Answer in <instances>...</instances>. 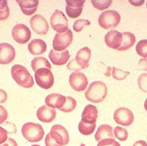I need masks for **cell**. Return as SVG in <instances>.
Masks as SVG:
<instances>
[{"label": "cell", "instance_id": "20", "mask_svg": "<svg viewBox=\"0 0 147 146\" xmlns=\"http://www.w3.org/2000/svg\"><path fill=\"white\" fill-rule=\"evenodd\" d=\"M91 57V51L88 47H84L80 49L76 55L75 60L82 69H85L89 66V62Z\"/></svg>", "mask_w": 147, "mask_h": 146}, {"label": "cell", "instance_id": "30", "mask_svg": "<svg viewBox=\"0 0 147 146\" xmlns=\"http://www.w3.org/2000/svg\"><path fill=\"white\" fill-rule=\"evenodd\" d=\"M112 1L109 0H92L91 3L95 8L99 10H104L108 8L111 4Z\"/></svg>", "mask_w": 147, "mask_h": 146}, {"label": "cell", "instance_id": "17", "mask_svg": "<svg viewBox=\"0 0 147 146\" xmlns=\"http://www.w3.org/2000/svg\"><path fill=\"white\" fill-rule=\"evenodd\" d=\"M66 101V97L59 93H52L46 97V105L52 109H60Z\"/></svg>", "mask_w": 147, "mask_h": 146}, {"label": "cell", "instance_id": "11", "mask_svg": "<svg viewBox=\"0 0 147 146\" xmlns=\"http://www.w3.org/2000/svg\"><path fill=\"white\" fill-rule=\"evenodd\" d=\"M69 84L72 89L77 92H82L87 87L88 81L85 74L80 71H74L69 77Z\"/></svg>", "mask_w": 147, "mask_h": 146}, {"label": "cell", "instance_id": "37", "mask_svg": "<svg viewBox=\"0 0 147 146\" xmlns=\"http://www.w3.org/2000/svg\"><path fill=\"white\" fill-rule=\"evenodd\" d=\"M67 68L70 71H80V70H82V68L79 66L78 64L77 63L75 59H73L68 63Z\"/></svg>", "mask_w": 147, "mask_h": 146}, {"label": "cell", "instance_id": "38", "mask_svg": "<svg viewBox=\"0 0 147 146\" xmlns=\"http://www.w3.org/2000/svg\"><path fill=\"white\" fill-rule=\"evenodd\" d=\"M7 116H8V113L3 106L0 105V124H3L7 120Z\"/></svg>", "mask_w": 147, "mask_h": 146}, {"label": "cell", "instance_id": "47", "mask_svg": "<svg viewBox=\"0 0 147 146\" xmlns=\"http://www.w3.org/2000/svg\"><path fill=\"white\" fill-rule=\"evenodd\" d=\"M32 146H40V145H32Z\"/></svg>", "mask_w": 147, "mask_h": 146}, {"label": "cell", "instance_id": "27", "mask_svg": "<svg viewBox=\"0 0 147 146\" xmlns=\"http://www.w3.org/2000/svg\"><path fill=\"white\" fill-rule=\"evenodd\" d=\"M66 97V101L65 104L63 105V107L59 109V110L63 112H71L73 111L77 106V101L74 98L71 96H65Z\"/></svg>", "mask_w": 147, "mask_h": 146}, {"label": "cell", "instance_id": "13", "mask_svg": "<svg viewBox=\"0 0 147 146\" xmlns=\"http://www.w3.org/2000/svg\"><path fill=\"white\" fill-rule=\"evenodd\" d=\"M16 51L13 46L7 43H0V64L7 65L15 59Z\"/></svg>", "mask_w": 147, "mask_h": 146}, {"label": "cell", "instance_id": "3", "mask_svg": "<svg viewBox=\"0 0 147 146\" xmlns=\"http://www.w3.org/2000/svg\"><path fill=\"white\" fill-rule=\"evenodd\" d=\"M22 133L24 137L30 143H38L41 141L44 136V130L41 125L32 122L23 125Z\"/></svg>", "mask_w": 147, "mask_h": 146}, {"label": "cell", "instance_id": "5", "mask_svg": "<svg viewBox=\"0 0 147 146\" xmlns=\"http://www.w3.org/2000/svg\"><path fill=\"white\" fill-rule=\"evenodd\" d=\"M73 40V33L68 29L63 33H57L54 38L52 46L56 52H63L70 46Z\"/></svg>", "mask_w": 147, "mask_h": 146}, {"label": "cell", "instance_id": "43", "mask_svg": "<svg viewBox=\"0 0 147 146\" xmlns=\"http://www.w3.org/2000/svg\"><path fill=\"white\" fill-rule=\"evenodd\" d=\"M0 146H18V144H17L15 139H13V138H9V139H7V143L3 145H1Z\"/></svg>", "mask_w": 147, "mask_h": 146}, {"label": "cell", "instance_id": "6", "mask_svg": "<svg viewBox=\"0 0 147 146\" xmlns=\"http://www.w3.org/2000/svg\"><path fill=\"white\" fill-rule=\"evenodd\" d=\"M35 79L36 83L43 89L48 90L54 85L53 73L51 70L47 68H40L35 72Z\"/></svg>", "mask_w": 147, "mask_h": 146}, {"label": "cell", "instance_id": "42", "mask_svg": "<svg viewBox=\"0 0 147 146\" xmlns=\"http://www.w3.org/2000/svg\"><path fill=\"white\" fill-rule=\"evenodd\" d=\"M7 99V94L5 90L0 89V104L5 103Z\"/></svg>", "mask_w": 147, "mask_h": 146}, {"label": "cell", "instance_id": "35", "mask_svg": "<svg viewBox=\"0 0 147 146\" xmlns=\"http://www.w3.org/2000/svg\"><path fill=\"white\" fill-rule=\"evenodd\" d=\"M97 146H121L114 139H104L99 142Z\"/></svg>", "mask_w": 147, "mask_h": 146}, {"label": "cell", "instance_id": "29", "mask_svg": "<svg viewBox=\"0 0 147 146\" xmlns=\"http://www.w3.org/2000/svg\"><path fill=\"white\" fill-rule=\"evenodd\" d=\"M113 135L116 139L120 141H126L128 138V131L121 126H116L113 130Z\"/></svg>", "mask_w": 147, "mask_h": 146}, {"label": "cell", "instance_id": "25", "mask_svg": "<svg viewBox=\"0 0 147 146\" xmlns=\"http://www.w3.org/2000/svg\"><path fill=\"white\" fill-rule=\"evenodd\" d=\"M31 67L33 71H36L40 68H47L52 69V65L47 58L43 57H35L31 62Z\"/></svg>", "mask_w": 147, "mask_h": 146}, {"label": "cell", "instance_id": "33", "mask_svg": "<svg viewBox=\"0 0 147 146\" xmlns=\"http://www.w3.org/2000/svg\"><path fill=\"white\" fill-rule=\"evenodd\" d=\"M138 85L140 90L147 93V73L140 74L138 79Z\"/></svg>", "mask_w": 147, "mask_h": 146}, {"label": "cell", "instance_id": "23", "mask_svg": "<svg viewBox=\"0 0 147 146\" xmlns=\"http://www.w3.org/2000/svg\"><path fill=\"white\" fill-rule=\"evenodd\" d=\"M47 43L41 39H34L28 45L29 52L33 55L42 54L47 51Z\"/></svg>", "mask_w": 147, "mask_h": 146}, {"label": "cell", "instance_id": "34", "mask_svg": "<svg viewBox=\"0 0 147 146\" xmlns=\"http://www.w3.org/2000/svg\"><path fill=\"white\" fill-rule=\"evenodd\" d=\"M90 24V21L85 20V19H79L74 23L73 29L77 32H80L82 31L85 26H88Z\"/></svg>", "mask_w": 147, "mask_h": 146}, {"label": "cell", "instance_id": "15", "mask_svg": "<svg viewBox=\"0 0 147 146\" xmlns=\"http://www.w3.org/2000/svg\"><path fill=\"white\" fill-rule=\"evenodd\" d=\"M105 41L108 47L113 49H118L123 41V35L117 30H110L105 35Z\"/></svg>", "mask_w": 147, "mask_h": 146}, {"label": "cell", "instance_id": "2", "mask_svg": "<svg viewBox=\"0 0 147 146\" xmlns=\"http://www.w3.org/2000/svg\"><path fill=\"white\" fill-rule=\"evenodd\" d=\"M11 76L19 86L24 88H31L34 85L32 76L23 65H15L11 68Z\"/></svg>", "mask_w": 147, "mask_h": 146}, {"label": "cell", "instance_id": "9", "mask_svg": "<svg viewBox=\"0 0 147 146\" xmlns=\"http://www.w3.org/2000/svg\"><path fill=\"white\" fill-rule=\"evenodd\" d=\"M49 133L52 139L60 146L66 145L69 143V132L66 129L61 125H54Z\"/></svg>", "mask_w": 147, "mask_h": 146}, {"label": "cell", "instance_id": "39", "mask_svg": "<svg viewBox=\"0 0 147 146\" xmlns=\"http://www.w3.org/2000/svg\"><path fill=\"white\" fill-rule=\"evenodd\" d=\"M45 145L46 146H60L52 139L50 135V133H49L48 135H47V136H46Z\"/></svg>", "mask_w": 147, "mask_h": 146}, {"label": "cell", "instance_id": "10", "mask_svg": "<svg viewBox=\"0 0 147 146\" xmlns=\"http://www.w3.org/2000/svg\"><path fill=\"white\" fill-rule=\"evenodd\" d=\"M113 118L115 123L124 126H130L134 122L133 113L126 107H121L115 110Z\"/></svg>", "mask_w": 147, "mask_h": 146}, {"label": "cell", "instance_id": "16", "mask_svg": "<svg viewBox=\"0 0 147 146\" xmlns=\"http://www.w3.org/2000/svg\"><path fill=\"white\" fill-rule=\"evenodd\" d=\"M36 115L40 121L43 123H51L55 119L57 113L54 109L44 105L38 108Z\"/></svg>", "mask_w": 147, "mask_h": 146}, {"label": "cell", "instance_id": "7", "mask_svg": "<svg viewBox=\"0 0 147 146\" xmlns=\"http://www.w3.org/2000/svg\"><path fill=\"white\" fill-rule=\"evenodd\" d=\"M51 27L58 33H63L69 29V21L62 11L57 10L50 18Z\"/></svg>", "mask_w": 147, "mask_h": 146}, {"label": "cell", "instance_id": "46", "mask_svg": "<svg viewBox=\"0 0 147 146\" xmlns=\"http://www.w3.org/2000/svg\"><path fill=\"white\" fill-rule=\"evenodd\" d=\"M144 108H145L146 111L147 112V98L146 99L145 102H144Z\"/></svg>", "mask_w": 147, "mask_h": 146}, {"label": "cell", "instance_id": "28", "mask_svg": "<svg viewBox=\"0 0 147 146\" xmlns=\"http://www.w3.org/2000/svg\"><path fill=\"white\" fill-rule=\"evenodd\" d=\"M10 15V8L7 5V1L0 0V21L7 19Z\"/></svg>", "mask_w": 147, "mask_h": 146}, {"label": "cell", "instance_id": "41", "mask_svg": "<svg viewBox=\"0 0 147 146\" xmlns=\"http://www.w3.org/2000/svg\"><path fill=\"white\" fill-rule=\"evenodd\" d=\"M138 68L141 71H147V58H143L139 61Z\"/></svg>", "mask_w": 147, "mask_h": 146}, {"label": "cell", "instance_id": "32", "mask_svg": "<svg viewBox=\"0 0 147 146\" xmlns=\"http://www.w3.org/2000/svg\"><path fill=\"white\" fill-rule=\"evenodd\" d=\"M129 75V71H124L119 69V68H115V67H113L112 68V76L115 79L121 81V80L125 79Z\"/></svg>", "mask_w": 147, "mask_h": 146}, {"label": "cell", "instance_id": "24", "mask_svg": "<svg viewBox=\"0 0 147 146\" xmlns=\"http://www.w3.org/2000/svg\"><path fill=\"white\" fill-rule=\"evenodd\" d=\"M122 35H123V41H122L121 45L117 49L121 52L130 48L136 41V36L129 32H124L122 33Z\"/></svg>", "mask_w": 147, "mask_h": 146}, {"label": "cell", "instance_id": "40", "mask_svg": "<svg viewBox=\"0 0 147 146\" xmlns=\"http://www.w3.org/2000/svg\"><path fill=\"white\" fill-rule=\"evenodd\" d=\"M7 132L4 128L0 126V145L7 140Z\"/></svg>", "mask_w": 147, "mask_h": 146}, {"label": "cell", "instance_id": "26", "mask_svg": "<svg viewBox=\"0 0 147 146\" xmlns=\"http://www.w3.org/2000/svg\"><path fill=\"white\" fill-rule=\"evenodd\" d=\"M96 123H94V124H88V123H84L82 120H81L80 122L79 123L78 129L82 135H90L94 133V130L96 129Z\"/></svg>", "mask_w": 147, "mask_h": 146}, {"label": "cell", "instance_id": "44", "mask_svg": "<svg viewBox=\"0 0 147 146\" xmlns=\"http://www.w3.org/2000/svg\"><path fill=\"white\" fill-rule=\"evenodd\" d=\"M132 146H147V143L144 140H138L134 143Z\"/></svg>", "mask_w": 147, "mask_h": 146}, {"label": "cell", "instance_id": "14", "mask_svg": "<svg viewBox=\"0 0 147 146\" xmlns=\"http://www.w3.org/2000/svg\"><path fill=\"white\" fill-rule=\"evenodd\" d=\"M65 3V11L68 16L71 18H76L82 14L85 3L84 0H66Z\"/></svg>", "mask_w": 147, "mask_h": 146}, {"label": "cell", "instance_id": "21", "mask_svg": "<svg viewBox=\"0 0 147 146\" xmlns=\"http://www.w3.org/2000/svg\"><path fill=\"white\" fill-rule=\"evenodd\" d=\"M22 13L26 15H32L37 11L39 2L38 0L17 1Z\"/></svg>", "mask_w": 147, "mask_h": 146}, {"label": "cell", "instance_id": "31", "mask_svg": "<svg viewBox=\"0 0 147 146\" xmlns=\"http://www.w3.org/2000/svg\"><path fill=\"white\" fill-rule=\"evenodd\" d=\"M136 52L138 54L144 58H147V40H141L136 46Z\"/></svg>", "mask_w": 147, "mask_h": 146}, {"label": "cell", "instance_id": "1", "mask_svg": "<svg viewBox=\"0 0 147 146\" xmlns=\"http://www.w3.org/2000/svg\"><path fill=\"white\" fill-rule=\"evenodd\" d=\"M107 87L103 81H96L92 82L85 92V98L92 103H100L106 98Z\"/></svg>", "mask_w": 147, "mask_h": 146}, {"label": "cell", "instance_id": "48", "mask_svg": "<svg viewBox=\"0 0 147 146\" xmlns=\"http://www.w3.org/2000/svg\"><path fill=\"white\" fill-rule=\"evenodd\" d=\"M146 7H147V2H146Z\"/></svg>", "mask_w": 147, "mask_h": 146}, {"label": "cell", "instance_id": "19", "mask_svg": "<svg viewBox=\"0 0 147 146\" xmlns=\"http://www.w3.org/2000/svg\"><path fill=\"white\" fill-rule=\"evenodd\" d=\"M98 118V110L94 105L88 104L82 113V120L88 124L96 123Z\"/></svg>", "mask_w": 147, "mask_h": 146}, {"label": "cell", "instance_id": "12", "mask_svg": "<svg viewBox=\"0 0 147 146\" xmlns=\"http://www.w3.org/2000/svg\"><path fill=\"white\" fill-rule=\"evenodd\" d=\"M30 24L32 30L40 35L47 34L49 29L47 19L43 15L38 14L33 15L30 18Z\"/></svg>", "mask_w": 147, "mask_h": 146}, {"label": "cell", "instance_id": "8", "mask_svg": "<svg viewBox=\"0 0 147 146\" xmlns=\"http://www.w3.org/2000/svg\"><path fill=\"white\" fill-rule=\"evenodd\" d=\"M12 36L18 43L25 44L31 38V32L26 25L18 24L12 30Z\"/></svg>", "mask_w": 147, "mask_h": 146}, {"label": "cell", "instance_id": "22", "mask_svg": "<svg viewBox=\"0 0 147 146\" xmlns=\"http://www.w3.org/2000/svg\"><path fill=\"white\" fill-rule=\"evenodd\" d=\"M113 129L111 126L103 124L99 126L95 135V139L97 142L101 141L104 139H114Z\"/></svg>", "mask_w": 147, "mask_h": 146}, {"label": "cell", "instance_id": "45", "mask_svg": "<svg viewBox=\"0 0 147 146\" xmlns=\"http://www.w3.org/2000/svg\"><path fill=\"white\" fill-rule=\"evenodd\" d=\"M129 3L132 4L135 6H140L142 5L143 3H144V0H141V1H129Z\"/></svg>", "mask_w": 147, "mask_h": 146}, {"label": "cell", "instance_id": "4", "mask_svg": "<svg viewBox=\"0 0 147 146\" xmlns=\"http://www.w3.org/2000/svg\"><path fill=\"white\" fill-rule=\"evenodd\" d=\"M98 22L99 26L105 30L115 28L120 23L121 15L115 10H106L101 13Z\"/></svg>", "mask_w": 147, "mask_h": 146}, {"label": "cell", "instance_id": "18", "mask_svg": "<svg viewBox=\"0 0 147 146\" xmlns=\"http://www.w3.org/2000/svg\"><path fill=\"white\" fill-rule=\"evenodd\" d=\"M49 57L54 65H63L66 64L70 58V54L68 50L59 52L52 49L49 53Z\"/></svg>", "mask_w": 147, "mask_h": 146}, {"label": "cell", "instance_id": "36", "mask_svg": "<svg viewBox=\"0 0 147 146\" xmlns=\"http://www.w3.org/2000/svg\"><path fill=\"white\" fill-rule=\"evenodd\" d=\"M3 127L7 131V134H9V135H13V134H16L17 132L16 126L13 123L5 122V123H3Z\"/></svg>", "mask_w": 147, "mask_h": 146}]
</instances>
